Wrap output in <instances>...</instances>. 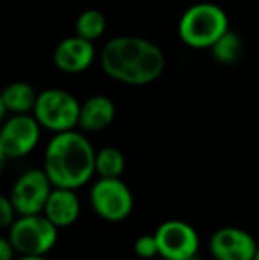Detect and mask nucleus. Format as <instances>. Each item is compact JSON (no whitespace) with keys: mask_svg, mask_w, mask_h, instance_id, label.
I'll return each instance as SVG.
<instances>
[{"mask_svg":"<svg viewBox=\"0 0 259 260\" xmlns=\"http://www.w3.org/2000/svg\"><path fill=\"white\" fill-rule=\"evenodd\" d=\"M101 69L108 78L126 85H148L165 69V55L153 41L137 36H118L101 48Z\"/></svg>","mask_w":259,"mask_h":260,"instance_id":"1","label":"nucleus"},{"mask_svg":"<svg viewBox=\"0 0 259 260\" xmlns=\"http://www.w3.org/2000/svg\"><path fill=\"white\" fill-rule=\"evenodd\" d=\"M43 170L55 188L78 189L96 174V151L82 133H55L46 144Z\"/></svg>","mask_w":259,"mask_h":260,"instance_id":"2","label":"nucleus"},{"mask_svg":"<svg viewBox=\"0 0 259 260\" xmlns=\"http://www.w3.org/2000/svg\"><path fill=\"white\" fill-rule=\"evenodd\" d=\"M227 30V13L213 2H199L190 6L181 14L178 23L180 39L194 50H210Z\"/></svg>","mask_w":259,"mask_h":260,"instance_id":"3","label":"nucleus"},{"mask_svg":"<svg viewBox=\"0 0 259 260\" xmlns=\"http://www.w3.org/2000/svg\"><path fill=\"white\" fill-rule=\"evenodd\" d=\"M7 237L18 255H46L55 246L59 229L43 212L23 214L13 221Z\"/></svg>","mask_w":259,"mask_h":260,"instance_id":"4","label":"nucleus"},{"mask_svg":"<svg viewBox=\"0 0 259 260\" xmlns=\"http://www.w3.org/2000/svg\"><path fill=\"white\" fill-rule=\"evenodd\" d=\"M32 115L41 127L52 133L71 131L78 126L80 103L73 94L63 89H45L38 94Z\"/></svg>","mask_w":259,"mask_h":260,"instance_id":"5","label":"nucleus"},{"mask_svg":"<svg viewBox=\"0 0 259 260\" xmlns=\"http://www.w3.org/2000/svg\"><path fill=\"white\" fill-rule=\"evenodd\" d=\"M89 202L93 211L107 221H123L133 211V195L121 177H100L91 188Z\"/></svg>","mask_w":259,"mask_h":260,"instance_id":"6","label":"nucleus"},{"mask_svg":"<svg viewBox=\"0 0 259 260\" xmlns=\"http://www.w3.org/2000/svg\"><path fill=\"white\" fill-rule=\"evenodd\" d=\"M39 137L41 124L34 115H11L0 129V156L2 159H18L31 154L38 145Z\"/></svg>","mask_w":259,"mask_h":260,"instance_id":"7","label":"nucleus"},{"mask_svg":"<svg viewBox=\"0 0 259 260\" xmlns=\"http://www.w3.org/2000/svg\"><path fill=\"white\" fill-rule=\"evenodd\" d=\"M55 186L43 168H31L23 172L13 184L9 199L16 209L18 216L39 214L46 206L50 193Z\"/></svg>","mask_w":259,"mask_h":260,"instance_id":"8","label":"nucleus"},{"mask_svg":"<svg viewBox=\"0 0 259 260\" xmlns=\"http://www.w3.org/2000/svg\"><path fill=\"white\" fill-rule=\"evenodd\" d=\"M160 257L165 260H194L199 250V236L187 221L169 219L155 232Z\"/></svg>","mask_w":259,"mask_h":260,"instance_id":"9","label":"nucleus"},{"mask_svg":"<svg viewBox=\"0 0 259 260\" xmlns=\"http://www.w3.org/2000/svg\"><path fill=\"white\" fill-rule=\"evenodd\" d=\"M257 244L249 232L224 226L210 239V253L215 260H252Z\"/></svg>","mask_w":259,"mask_h":260,"instance_id":"10","label":"nucleus"},{"mask_svg":"<svg viewBox=\"0 0 259 260\" xmlns=\"http://www.w3.org/2000/svg\"><path fill=\"white\" fill-rule=\"evenodd\" d=\"M96 57V48L93 41L75 34L71 38H66L57 45L53 52V64L57 69L68 75H78L91 68Z\"/></svg>","mask_w":259,"mask_h":260,"instance_id":"11","label":"nucleus"},{"mask_svg":"<svg viewBox=\"0 0 259 260\" xmlns=\"http://www.w3.org/2000/svg\"><path fill=\"white\" fill-rule=\"evenodd\" d=\"M43 214L57 226L66 229L71 226L80 216V200L75 189L69 188H53L50 193Z\"/></svg>","mask_w":259,"mask_h":260,"instance_id":"12","label":"nucleus"},{"mask_svg":"<svg viewBox=\"0 0 259 260\" xmlns=\"http://www.w3.org/2000/svg\"><path fill=\"white\" fill-rule=\"evenodd\" d=\"M116 105L107 96H93L80 105L78 127L83 131H101L114 122Z\"/></svg>","mask_w":259,"mask_h":260,"instance_id":"13","label":"nucleus"},{"mask_svg":"<svg viewBox=\"0 0 259 260\" xmlns=\"http://www.w3.org/2000/svg\"><path fill=\"white\" fill-rule=\"evenodd\" d=\"M38 94L27 82H13L0 94V113L16 115V113H28L34 110Z\"/></svg>","mask_w":259,"mask_h":260,"instance_id":"14","label":"nucleus"},{"mask_svg":"<svg viewBox=\"0 0 259 260\" xmlns=\"http://www.w3.org/2000/svg\"><path fill=\"white\" fill-rule=\"evenodd\" d=\"M211 57L218 62V64H235L240 60L243 52V41L236 32L227 30L215 41V45L210 48Z\"/></svg>","mask_w":259,"mask_h":260,"instance_id":"15","label":"nucleus"},{"mask_svg":"<svg viewBox=\"0 0 259 260\" xmlns=\"http://www.w3.org/2000/svg\"><path fill=\"white\" fill-rule=\"evenodd\" d=\"M125 172V156L116 147H103L96 152V174L105 179L121 177Z\"/></svg>","mask_w":259,"mask_h":260,"instance_id":"16","label":"nucleus"},{"mask_svg":"<svg viewBox=\"0 0 259 260\" xmlns=\"http://www.w3.org/2000/svg\"><path fill=\"white\" fill-rule=\"evenodd\" d=\"M105 28H107V20H105L103 13L98 9H87L76 18L75 30L78 36L89 39V41H96L103 36Z\"/></svg>","mask_w":259,"mask_h":260,"instance_id":"17","label":"nucleus"},{"mask_svg":"<svg viewBox=\"0 0 259 260\" xmlns=\"http://www.w3.org/2000/svg\"><path fill=\"white\" fill-rule=\"evenodd\" d=\"M133 251L138 258H146V260H151L156 255H160L158 241H156L155 234H144V236L137 237V241L133 244Z\"/></svg>","mask_w":259,"mask_h":260,"instance_id":"18","label":"nucleus"},{"mask_svg":"<svg viewBox=\"0 0 259 260\" xmlns=\"http://www.w3.org/2000/svg\"><path fill=\"white\" fill-rule=\"evenodd\" d=\"M16 218H18V212H16V209H14L13 202H11L9 195L2 197V199H0V225H2L4 229H9Z\"/></svg>","mask_w":259,"mask_h":260,"instance_id":"19","label":"nucleus"},{"mask_svg":"<svg viewBox=\"0 0 259 260\" xmlns=\"http://www.w3.org/2000/svg\"><path fill=\"white\" fill-rule=\"evenodd\" d=\"M16 250H14L13 243L9 237H2L0 239V260H16Z\"/></svg>","mask_w":259,"mask_h":260,"instance_id":"20","label":"nucleus"},{"mask_svg":"<svg viewBox=\"0 0 259 260\" xmlns=\"http://www.w3.org/2000/svg\"><path fill=\"white\" fill-rule=\"evenodd\" d=\"M16 260H46L45 255H20V258Z\"/></svg>","mask_w":259,"mask_h":260,"instance_id":"21","label":"nucleus"},{"mask_svg":"<svg viewBox=\"0 0 259 260\" xmlns=\"http://www.w3.org/2000/svg\"><path fill=\"white\" fill-rule=\"evenodd\" d=\"M252 260H259V246H257L256 253H254V258H252Z\"/></svg>","mask_w":259,"mask_h":260,"instance_id":"22","label":"nucleus"},{"mask_svg":"<svg viewBox=\"0 0 259 260\" xmlns=\"http://www.w3.org/2000/svg\"><path fill=\"white\" fill-rule=\"evenodd\" d=\"M160 260H165V258H160Z\"/></svg>","mask_w":259,"mask_h":260,"instance_id":"23","label":"nucleus"}]
</instances>
